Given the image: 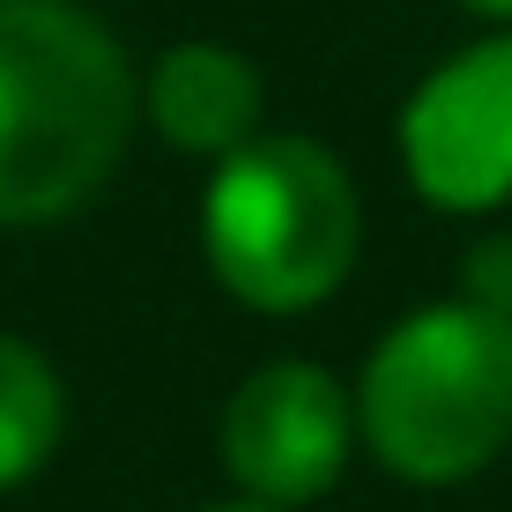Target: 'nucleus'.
Returning <instances> with one entry per match:
<instances>
[{
  "label": "nucleus",
  "mask_w": 512,
  "mask_h": 512,
  "mask_svg": "<svg viewBox=\"0 0 512 512\" xmlns=\"http://www.w3.org/2000/svg\"><path fill=\"white\" fill-rule=\"evenodd\" d=\"M141 82L75 0H0V231L75 216L119 171Z\"/></svg>",
  "instance_id": "f257e3e1"
},
{
  "label": "nucleus",
  "mask_w": 512,
  "mask_h": 512,
  "mask_svg": "<svg viewBox=\"0 0 512 512\" xmlns=\"http://www.w3.org/2000/svg\"><path fill=\"white\" fill-rule=\"evenodd\" d=\"M349 438H357V401L342 394V379L305 357H282V364H260L231 394L216 446L231 483L253 505L297 512L342 483Z\"/></svg>",
  "instance_id": "20e7f679"
},
{
  "label": "nucleus",
  "mask_w": 512,
  "mask_h": 512,
  "mask_svg": "<svg viewBox=\"0 0 512 512\" xmlns=\"http://www.w3.org/2000/svg\"><path fill=\"white\" fill-rule=\"evenodd\" d=\"M364 208L342 156L312 134H260L223 156L201 193V253L253 312H312L357 268Z\"/></svg>",
  "instance_id": "7ed1b4c3"
},
{
  "label": "nucleus",
  "mask_w": 512,
  "mask_h": 512,
  "mask_svg": "<svg viewBox=\"0 0 512 512\" xmlns=\"http://www.w3.org/2000/svg\"><path fill=\"white\" fill-rule=\"evenodd\" d=\"M409 186L446 216H490L512 201V38L453 52L401 112Z\"/></svg>",
  "instance_id": "39448f33"
},
{
  "label": "nucleus",
  "mask_w": 512,
  "mask_h": 512,
  "mask_svg": "<svg viewBox=\"0 0 512 512\" xmlns=\"http://www.w3.org/2000/svg\"><path fill=\"white\" fill-rule=\"evenodd\" d=\"M357 431L401 483H468L512 446V320L423 305L379 334L357 379Z\"/></svg>",
  "instance_id": "f03ea898"
},
{
  "label": "nucleus",
  "mask_w": 512,
  "mask_h": 512,
  "mask_svg": "<svg viewBox=\"0 0 512 512\" xmlns=\"http://www.w3.org/2000/svg\"><path fill=\"white\" fill-rule=\"evenodd\" d=\"M216 512H275V505H253V498H245V505H216Z\"/></svg>",
  "instance_id": "9d476101"
},
{
  "label": "nucleus",
  "mask_w": 512,
  "mask_h": 512,
  "mask_svg": "<svg viewBox=\"0 0 512 512\" xmlns=\"http://www.w3.org/2000/svg\"><path fill=\"white\" fill-rule=\"evenodd\" d=\"M461 8H475V15H490V23H512V0H461Z\"/></svg>",
  "instance_id": "1a4fd4ad"
},
{
  "label": "nucleus",
  "mask_w": 512,
  "mask_h": 512,
  "mask_svg": "<svg viewBox=\"0 0 512 512\" xmlns=\"http://www.w3.org/2000/svg\"><path fill=\"white\" fill-rule=\"evenodd\" d=\"M67 431V386L23 334H0V498L52 461Z\"/></svg>",
  "instance_id": "0eeeda50"
},
{
  "label": "nucleus",
  "mask_w": 512,
  "mask_h": 512,
  "mask_svg": "<svg viewBox=\"0 0 512 512\" xmlns=\"http://www.w3.org/2000/svg\"><path fill=\"white\" fill-rule=\"evenodd\" d=\"M461 305L512 320V231H483L461 253Z\"/></svg>",
  "instance_id": "6e6552de"
},
{
  "label": "nucleus",
  "mask_w": 512,
  "mask_h": 512,
  "mask_svg": "<svg viewBox=\"0 0 512 512\" xmlns=\"http://www.w3.org/2000/svg\"><path fill=\"white\" fill-rule=\"evenodd\" d=\"M141 112L149 127L186 156H238L245 141H260V112H268V90H260V67L245 60L238 45L216 38H186L171 45L164 60L141 82Z\"/></svg>",
  "instance_id": "423d86ee"
}]
</instances>
